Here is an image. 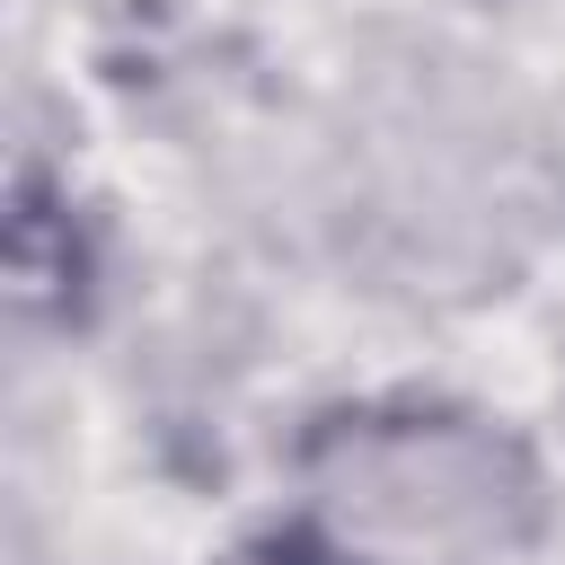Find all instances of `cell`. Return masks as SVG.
<instances>
[{
	"label": "cell",
	"instance_id": "obj_1",
	"mask_svg": "<svg viewBox=\"0 0 565 565\" xmlns=\"http://www.w3.org/2000/svg\"><path fill=\"white\" fill-rule=\"evenodd\" d=\"M318 539L353 565H477L530 512V459L477 415H344L309 441Z\"/></svg>",
	"mask_w": 565,
	"mask_h": 565
},
{
	"label": "cell",
	"instance_id": "obj_2",
	"mask_svg": "<svg viewBox=\"0 0 565 565\" xmlns=\"http://www.w3.org/2000/svg\"><path fill=\"white\" fill-rule=\"evenodd\" d=\"M221 565H327V547L300 539V530H265V539H238Z\"/></svg>",
	"mask_w": 565,
	"mask_h": 565
}]
</instances>
